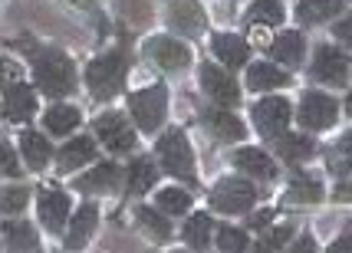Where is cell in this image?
Returning <instances> with one entry per match:
<instances>
[{"instance_id":"6da1fadb","label":"cell","mask_w":352,"mask_h":253,"mask_svg":"<svg viewBox=\"0 0 352 253\" xmlns=\"http://www.w3.org/2000/svg\"><path fill=\"white\" fill-rule=\"evenodd\" d=\"M33 76H36V86H40L46 96H53V99L69 96L73 86H76V69H73V63L66 60L63 53H56V50H50V53H43V56L36 60Z\"/></svg>"},{"instance_id":"7a4b0ae2","label":"cell","mask_w":352,"mask_h":253,"mask_svg":"<svg viewBox=\"0 0 352 253\" xmlns=\"http://www.w3.org/2000/svg\"><path fill=\"white\" fill-rule=\"evenodd\" d=\"M158 162L162 168L175 175V178H195V155H191V145L184 138L182 129H171L158 138Z\"/></svg>"},{"instance_id":"3957f363","label":"cell","mask_w":352,"mask_h":253,"mask_svg":"<svg viewBox=\"0 0 352 253\" xmlns=\"http://www.w3.org/2000/svg\"><path fill=\"white\" fill-rule=\"evenodd\" d=\"M86 82H89V89L96 99L116 96L125 82V56L122 53H109V56H99L96 63H89Z\"/></svg>"},{"instance_id":"277c9868","label":"cell","mask_w":352,"mask_h":253,"mask_svg":"<svg viewBox=\"0 0 352 253\" xmlns=\"http://www.w3.org/2000/svg\"><path fill=\"white\" fill-rule=\"evenodd\" d=\"M129 109L135 116V125L142 132H158V125L168 112V89L165 86H148V89H138L129 99Z\"/></svg>"},{"instance_id":"5b68a950","label":"cell","mask_w":352,"mask_h":253,"mask_svg":"<svg viewBox=\"0 0 352 253\" xmlns=\"http://www.w3.org/2000/svg\"><path fill=\"white\" fill-rule=\"evenodd\" d=\"M254 197L257 191L241 178H221L217 188L211 191V208L221 210V214H241V210L254 208Z\"/></svg>"},{"instance_id":"8992f818","label":"cell","mask_w":352,"mask_h":253,"mask_svg":"<svg viewBox=\"0 0 352 253\" xmlns=\"http://www.w3.org/2000/svg\"><path fill=\"white\" fill-rule=\"evenodd\" d=\"M96 135L106 142L109 151H132L135 148V129H129V122L119 116V112H109V116H99L92 122Z\"/></svg>"},{"instance_id":"52a82bcc","label":"cell","mask_w":352,"mask_h":253,"mask_svg":"<svg viewBox=\"0 0 352 253\" xmlns=\"http://www.w3.org/2000/svg\"><path fill=\"white\" fill-rule=\"evenodd\" d=\"M290 102L287 99H280V96H270V99H263V102L254 105V125L261 129L263 138H274L287 129V122H290Z\"/></svg>"},{"instance_id":"ba28073f","label":"cell","mask_w":352,"mask_h":253,"mask_svg":"<svg viewBox=\"0 0 352 253\" xmlns=\"http://www.w3.org/2000/svg\"><path fill=\"white\" fill-rule=\"evenodd\" d=\"M346 73H349V56L336 50V46H320L316 50V60H313V76L320 82H329V86H342L346 82Z\"/></svg>"},{"instance_id":"9c48e42d","label":"cell","mask_w":352,"mask_h":253,"mask_svg":"<svg viewBox=\"0 0 352 253\" xmlns=\"http://www.w3.org/2000/svg\"><path fill=\"white\" fill-rule=\"evenodd\" d=\"M201 86H204V92L221 105H234L241 99V89H237L234 76H228L224 69H217L214 63H204V66H201Z\"/></svg>"},{"instance_id":"30bf717a","label":"cell","mask_w":352,"mask_h":253,"mask_svg":"<svg viewBox=\"0 0 352 253\" xmlns=\"http://www.w3.org/2000/svg\"><path fill=\"white\" fill-rule=\"evenodd\" d=\"M300 122L307 129H329L336 122V102L320 92H307L300 102Z\"/></svg>"},{"instance_id":"8fae6325","label":"cell","mask_w":352,"mask_h":253,"mask_svg":"<svg viewBox=\"0 0 352 253\" xmlns=\"http://www.w3.org/2000/svg\"><path fill=\"white\" fill-rule=\"evenodd\" d=\"M148 53H152V60L162 66V69H184L188 63H191V50L178 40H171V36H155L152 43H148Z\"/></svg>"},{"instance_id":"7c38bea8","label":"cell","mask_w":352,"mask_h":253,"mask_svg":"<svg viewBox=\"0 0 352 253\" xmlns=\"http://www.w3.org/2000/svg\"><path fill=\"white\" fill-rule=\"evenodd\" d=\"M168 23L184 36H198L204 30V14L195 0H168Z\"/></svg>"},{"instance_id":"4fadbf2b","label":"cell","mask_w":352,"mask_h":253,"mask_svg":"<svg viewBox=\"0 0 352 253\" xmlns=\"http://www.w3.org/2000/svg\"><path fill=\"white\" fill-rule=\"evenodd\" d=\"M33 112H36V99H33L30 86L10 82L7 92H3V116L10 122H23V119H30Z\"/></svg>"},{"instance_id":"5bb4252c","label":"cell","mask_w":352,"mask_h":253,"mask_svg":"<svg viewBox=\"0 0 352 253\" xmlns=\"http://www.w3.org/2000/svg\"><path fill=\"white\" fill-rule=\"evenodd\" d=\"M234 164H237L241 171H247V175H254V178H276V164L263 148L234 151Z\"/></svg>"},{"instance_id":"9a60e30c","label":"cell","mask_w":352,"mask_h":253,"mask_svg":"<svg viewBox=\"0 0 352 253\" xmlns=\"http://www.w3.org/2000/svg\"><path fill=\"white\" fill-rule=\"evenodd\" d=\"M40 217L50 230H63V223L69 217V197L63 191H43L40 194Z\"/></svg>"},{"instance_id":"2e32d148","label":"cell","mask_w":352,"mask_h":253,"mask_svg":"<svg viewBox=\"0 0 352 253\" xmlns=\"http://www.w3.org/2000/svg\"><path fill=\"white\" fill-rule=\"evenodd\" d=\"M96 221H99V210L92 208V204H82L76 214V221L69 223V234H66V250H79V247H86L92 237V230H96Z\"/></svg>"},{"instance_id":"e0dca14e","label":"cell","mask_w":352,"mask_h":253,"mask_svg":"<svg viewBox=\"0 0 352 253\" xmlns=\"http://www.w3.org/2000/svg\"><path fill=\"white\" fill-rule=\"evenodd\" d=\"M201 119H204V125H208L217 138H224V142H237V138H244V125H241V119H234V116L224 112V109H204V112H201Z\"/></svg>"},{"instance_id":"ac0fdd59","label":"cell","mask_w":352,"mask_h":253,"mask_svg":"<svg viewBox=\"0 0 352 253\" xmlns=\"http://www.w3.org/2000/svg\"><path fill=\"white\" fill-rule=\"evenodd\" d=\"M211 50H214V56L221 63H228V66H244L247 63V43L241 36H230V33H214V40H211Z\"/></svg>"},{"instance_id":"d6986e66","label":"cell","mask_w":352,"mask_h":253,"mask_svg":"<svg viewBox=\"0 0 352 253\" xmlns=\"http://www.w3.org/2000/svg\"><path fill=\"white\" fill-rule=\"evenodd\" d=\"M290 82V76L287 73H280L276 66H270V63H254L250 69H247V86L250 89H280V86H287Z\"/></svg>"},{"instance_id":"ffe728a7","label":"cell","mask_w":352,"mask_h":253,"mask_svg":"<svg viewBox=\"0 0 352 253\" xmlns=\"http://www.w3.org/2000/svg\"><path fill=\"white\" fill-rule=\"evenodd\" d=\"M346 0H303L296 7V16L303 23H322V20H333V16L342 14Z\"/></svg>"},{"instance_id":"44dd1931","label":"cell","mask_w":352,"mask_h":253,"mask_svg":"<svg viewBox=\"0 0 352 253\" xmlns=\"http://www.w3.org/2000/svg\"><path fill=\"white\" fill-rule=\"evenodd\" d=\"M20 151H23V162L30 164L33 171H40V168H46V162H50V142H46L43 135L36 132H23L20 135Z\"/></svg>"},{"instance_id":"7402d4cb","label":"cell","mask_w":352,"mask_h":253,"mask_svg":"<svg viewBox=\"0 0 352 253\" xmlns=\"http://www.w3.org/2000/svg\"><path fill=\"white\" fill-rule=\"evenodd\" d=\"M96 158V145H92V138H73L66 148L56 155V164H60L63 171H73L79 164H86Z\"/></svg>"},{"instance_id":"603a6c76","label":"cell","mask_w":352,"mask_h":253,"mask_svg":"<svg viewBox=\"0 0 352 253\" xmlns=\"http://www.w3.org/2000/svg\"><path fill=\"white\" fill-rule=\"evenodd\" d=\"M270 53H274L280 63H287V66H300V60H303V36L300 33H280L274 43H270Z\"/></svg>"},{"instance_id":"cb8c5ba5","label":"cell","mask_w":352,"mask_h":253,"mask_svg":"<svg viewBox=\"0 0 352 253\" xmlns=\"http://www.w3.org/2000/svg\"><path fill=\"white\" fill-rule=\"evenodd\" d=\"M182 234H184V243H188V247L204 250V247H208V240H211V234H214V223H211L208 214H195V217H188V223H184Z\"/></svg>"},{"instance_id":"d4e9b609","label":"cell","mask_w":352,"mask_h":253,"mask_svg":"<svg viewBox=\"0 0 352 253\" xmlns=\"http://www.w3.org/2000/svg\"><path fill=\"white\" fill-rule=\"evenodd\" d=\"M7 234V250L10 253H36L40 250V240H36V230L30 223H14L3 230Z\"/></svg>"},{"instance_id":"484cf974","label":"cell","mask_w":352,"mask_h":253,"mask_svg":"<svg viewBox=\"0 0 352 253\" xmlns=\"http://www.w3.org/2000/svg\"><path fill=\"white\" fill-rule=\"evenodd\" d=\"M43 125L53 135H69L79 125V112L73 105H53V109L43 116Z\"/></svg>"},{"instance_id":"4316f807","label":"cell","mask_w":352,"mask_h":253,"mask_svg":"<svg viewBox=\"0 0 352 253\" xmlns=\"http://www.w3.org/2000/svg\"><path fill=\"white\" fill-rule=\"evenodd\" d=\"M283 20V7L276 0H257L250 10H247V23L250 27H276Z\"/></svg>"},{"instance_id":"83f0119b","label":"cell","mask_w":352,"mask_h":253,"mask_svg":"<svg viewBox=\"0 0 352 253\" xmlns=\"http://www.w3.org/2000/svg\"><path fill=\"white\" fill-rule=\"evenodd\" d=\"M116 178H119L116 164H99L96 171L82 175V178L76 181V188H79V191H109V188L116 184Z\"/></svg>"},{"instance_id":"f1b7e54d","label":"cell","mask_w":352,"mask_h":253,"mask_svg":"<svg viewBox=\"0 0 352 253\" xmlns=\"http://www.w3.org/2000/svg\"><path fill=\"white\" fill-rule=\"evenodd\" d=\"M320 197H322V184L316 178H309V175H300L293 181L290 194H287V201H293V204H316Z\"/></svg>"},{"instance_id":"f546056e","label":"cell","mask_w":352,"mask_h":253,"mask_svg":"<svg viewBox=\"0 0 352 253\" xmlns=\"http://www.w3.org/2000/svg\"><path fill=\"white\" fill-rule=\"evenodd\" d=\"M138 223H142V230H145L152 240H168L171 237L168 221H165L155 208H138Z\"/></svg>"},{"instance_id":"4dcf8cb0","label":"cell","mask_w":352,"mask_h":253,"mask_svg":"<svg viewBox=\"0 0 352 253\" xmlns=\"http://www.w3.org/2000/svg\"><path fill=\"white\" fill-rule=\"evenodd\" d=\"M276 148H280V155L293 164V162H303V158H309V155H313V142H309V138H303V135H283Z\"/></svg>"},{"instance_id":"1f68e13d","label":"cell","mask_w":352,"mask_h":253,"mask_svg":"<svg viewBox=\"0 0 352 253\" xmlns=\"http://www.w3.org/2000/svg\"><path fill=\"white\" fill-rule=\"evenodd\" d=\"M155 184V164L152 162H145V158H135V164L129 168V188L132 191H148Z\"/></svg>"},{"instance_id":"d6a6232c","label":"cell","mask_w":352,"mask_h":253,"mask_svg":"<svg viewBox=\"0 0 352 253\" xmlns=\"http://www.w3.org/2000/svg\"><path fill=\"white\" fill-rule=\"evenodd\" d=\"M158 208L165 210V214H188L191 208V197L178 188H165V191L158 194Z\"/></svg>"},{"instance_id":"836d02e7","label":"cell","mask_w":352,"mask_h":253,"mask_svg":"<svg viewBox=\"0 0 352 253\" xmlns=\"http://www.w3.org/2000/svg\"><path fill=\"white\" fill-rule=\"evenodd\" d=\"M217 243L224 253H244L247 250V237L237 230V227H221L217 230Z\"/></svg>"},{"instance_id":"e575fe53","label":"cell","mask_w":352,"mask_h":253,"mask_svg":"<svg viewBox=\"0 0 352 253\" xmlns=\"http://www.w3.org/2000/svg\"><path fill=\"white\" fill-rule=\"evenodd\" d=\"M290 237H293V227H290V223H280V227H274V230H270V237H263V243H261V250H257V253H274L276 247H283Z\"/></svg>"},{"instance_id":"d590c367","label":"cell","mask_w":352,"mask_h":253,"mask_svg":"<svg viewBox=\"0 0 352 253\" xmlns=\"http://www.w3.org/2000/svg\"><path fill=\"white\" fill-rule=\"evenodd\" d=\"M23 204H27V188H10V191H3V210H7V214H16Z\"/></svg>"},{"instance_id":"8d00e7d4","label":"cell","mask_w":352,"mask_h":253,"mask_svg":"<svg viewBox=\"0 0 352 253\" xmlns=\"http://www.w3.org/2000/svg\"><path fill=\"white\" fill-rule=\"evenodd\" d=\"M326 253H352V234H346V237H339L329 243V250Z\"/></svg>"},{"instance_id":"74e56055","label":"cell","mask_w":352,"mask_h":253,"mask_svg":"<svg viewBox=\"0 0 352 253\" xmlns=\"http://www.w3.org/2000/svg\"><path fill=\"white\" fill-rule=\"evenodd\" d=\"M290 253H316V243H313V237H300L290 247Z\"/></svg>"},{"instance_id":"f35d334b","label":"cell","mask_w":352,"mask_h":253,"mask_svg":"<svg viewBox=\"0 0 352 253\" xmlns=\"http://www.w3.org/2000/svg\"><path fill=\"white\" fill-rule=\"evenodd\" d=\"M336 36L339 40H346V43H352V16L349 20H342V23H336Z\"/></svg>"},{"instance_id":"ab89813d","label":"cell","mask_w":352,"mask_h":253,"mask_svg":"<svg viewBox=\"0 0 352 253\" xmlns=\"http://www.w3.org/2000/svg\"><path fill=\"white\" fill-rule=\"evenodd\" d=\"M3 168H7V175H16V164H14V151L3 148Z\"/></svg>"},{"instance_id":"60d3db41","label":"cell","mask_w":352,"mask_h":253,"mask_svg":"<svg viewBox=\"0 0 352 253\" xmlns=\"http://www.w3.org/2000/svg\"><path fill=\"white\" fill-rule=\"evenodd\" d=\"M270 217H274V210H261V214L254 217V227H261V223H267Z\"/></svg>"},{"instance_id":"b9f144b4","label":"cell","mask_w":352,"mask_h":253,"mask_svg":"<svg viewBox=\"0 0 352 253\" xmlns=\"http://www.w3.org/2000/svg\"><path fill=\"white\" fill-rule=\"evenodd\" d=\"M342 148H346V151H349V155H352V132L346 135V138H342Z\"/></svg>"},{"instance_id":"7bdbcfd3","label":"cell","mask_w":352,"mask_h":253,"mask_svg":"<svg viewBox=\"0 0 352 253\" xmlns=\"http://www.w3.org/2000/svg\"><path fill=\"white\" fill-rule=\"evenodd\" d=\"M346 109H349V112H352V92H349V96H346Z\"/></svg>"},{"instance_id":"ee69618b","label":"cell","mask_w":352,"mask_h":253,"mask_svg":"<svg viewBox=\"0 0 352 253\" xmlns=\"http://www.w3.org/2000/svg\"><path fill=\"white\" fill-rule=\"evenodd\" d=\"M175 253H182V250H175Z\"/></svg>"}]
</instances>
